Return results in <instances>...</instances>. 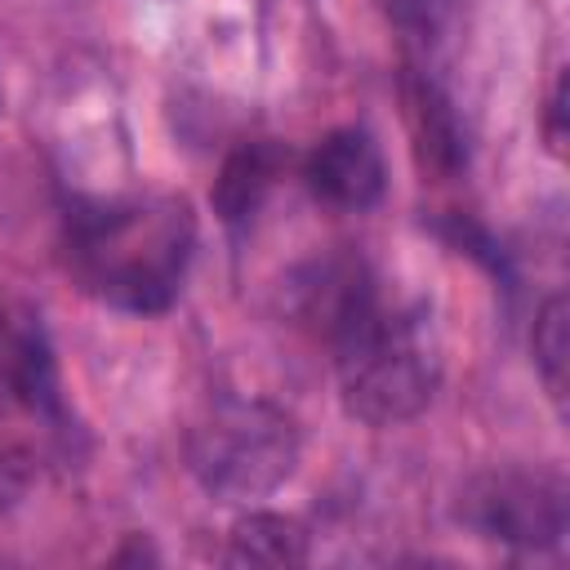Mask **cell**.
<instances>
[{
  "instance_id": "cell-1",
  "label": "cell",
  "mask_w": 570,
  "mask_h": 570,
  "mask_svg": "<svg viewBox=\"0 0 570 570\" xmlns=\"http://www.w3.org/2000/svg\"><path fill=\"white\" fill-rule=\"evenodd\" d=\"M196 223L174 196H142L102 205L71 223V267L111 307L160 312L174 303Z\"/></svg>"
},
{
  "instance_id": "cell-2",
  "label": "cell",
  "mask_w": 570,
  "mask_h": 570,
  "mask_svg": "<svg viewBox=\"0 0 570 570\" xmlns=\"http://www.w3.org/2000/svg\"><path fill=\"white\" fill-rule=\"evenodd\" d=\"M338 387L356 419L405 423L441 383V343L419 307H387L370 289L330 334Z\"/></svg>"
},
{
  "instance_id": "cell-3",
  "label": "cell",
  "mask_w": 570,
  "mask_h": 570,
  "mask_svg": "<svg viewBox=\"0 0 570 570\" xmlns=\"http://www.w3.org/2000/svg\"><path fill=\"white\" fill-rule=\"evenodd\" d=\"M298 463V432L289 414L267 401L223 396L187 432L191 476L223 503L272 494Z\"/></svg>"
},
{
  "instance_id": "cell-4",
  "label": "cell",
  "mask_w": 570,
  "mask_h": 570,
  "mask_svg": "<svg viewBox=\"0 0 570 570\" xmlns=\"http://www.w3.org/2000/svg\"><path fill=\"white\" fill-rule=\"evenodd\" d=\"M463 517L485 539L548 548L566 534V485L548 472H490L468 490Z\"/></svg>"
},
{
  "instance_id": "cell-5",
  "label": "cell",
  "mask_w": 570,
  "mask_h": 570,
  "mask_svg": "<svg viewBox=\"0 0 570 570\" xmlns=\"http://www.w3.org/2000/svg\"><path fill=\"white\" fill-rule=\"evenodd\" d=\"M307 187L334 209H370L383 196V156L365 129H334L307 156Z\"/></svg>"
},
{
  "instance_id": "cell-6",
  "label": "cell",
  "mask_w": 570,
  "mask_h": 570,
  "mask_svg": "<svg viewBox=\"0 0 570 570\" xmlns=\"http://www.w3.org/2000/svg\"><path fill=\"white\" fill-rule=\"evenodd\" d=\"M307 557V534L276 512H249L232 525L227 561L232 566H298Z\"/></svg>"
},
{
  "instance_id": "cell-7",
  "label": "cell",
  "mask_w": 570,
  "mask_h": 570,
  "mask_svg": "<svg viewBox=\"0 0 570 570\" xmlns=\"http://www.w3.org/2000/svg\"><path fill=\"white\" fill-rule=\"evenodd\" d=\"M272 174H276V169H272V156H267L263 147L236 151V156L227 160L223 178H218V191H214L223 218H227V223H245V218L263 205V196H267V187H272Z\"/></svg>"
},
{
  "instance_id": "cell-8",
  "label": "cell",
  "mask_w": 570,
  "mask_h": 570,
  "mask_svg": "<svg viewBox=\"0 0 570 570\" xmlns=\"http://www.w3.org/2000/svg\"><path fill=\"white\" fill-rule=\"evenodd\" d=\"M534 365L548 392L561 401L566 396V298L561 294H552L534 321Z\"/></svg>"
},
{
  "instance_id": "cell-9",
  "label": "cell",
  "mask_w": 570,
  "mask_h": 570,
  "mask_svg": "<svg viewBox=\"0 0 570 570\" xmlns=\"http://www.w3.org/2000/svg\"><path fill=\"white\" fill-rule=\"evenodd\" d=\"M27 485H31V454L13 436H0V508L18 503Z\"/></svg>"
},
{
  "instance_id": "cell-10",
  "label": "cell",
  "mask_w": 570,
  "mask_h": 570,
  "mask_svg": "<svg viewBox=\"0 0 570 570\" xmlns=\"http://www.w3.org/2000/svg\"><path fill=\"white\" fill-rule=\"evenodd\" d=\"M441 4H445V0H383V9H387L401 27H414V31L432 27L436 13H441Z\"/></svg>"
},
{
  "instance_id": "cell-11",
  "label": "cell",
  "mask_w": 570,
  "mask_h": 570,
  "mask_svg": "<svg viewBox=\"0 0 570 570\" xmlns=\"http://www.w3.org/2000/svg\"><path fill=\"white\" fill-rule=\"evenodd\" d=\"M561 120H566V80H557V89L548 98V142H552V151H561V138H566Z\"/></svg>"
}]
</instances>
